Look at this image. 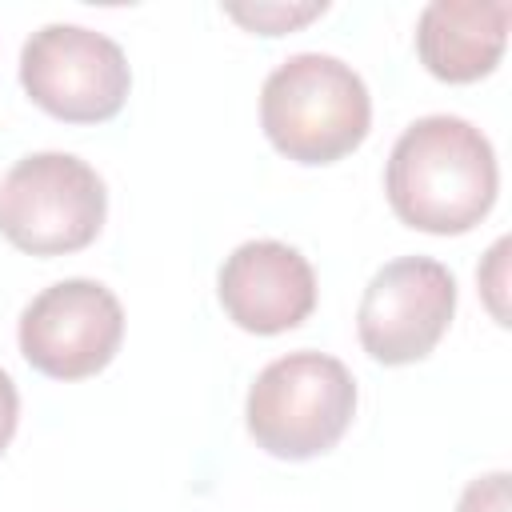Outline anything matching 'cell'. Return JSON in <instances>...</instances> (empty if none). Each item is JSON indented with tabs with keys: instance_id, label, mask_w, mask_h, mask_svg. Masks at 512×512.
<instances>
[{
	"instance_id": "6da1fadb",
	"label": "cell",
	"mask_w": 512,
	"mask_h": 512,
	"mask_svg": "<svg viewBox=\"0 0 512 512\" xmlns=\"http://www.w3.org/2000/svg\"><path fill=\"white\" fill-rule=\"evenodd\" d=\"M500 188L488 136L460 116H424L400 132L388 156L384 192L392 212L420 232L460 236L476 228Z\"/></svg>"
},
{
	"instance_id": "5b68a950",
	"label": "cell",
	"mask_w": 512,
	"mask_h": 512,
	"mask_svg": "<svg viewBox=\"0 0 512 512\" xmlns=\"http://www.w3.org/2000/svg\"><path fill=\"white\" fill-rule=\"evenodd\" d=\"M20 84L36 108L64 124L112 120L132 88L128 56L104 32L44 24L20 52Z\"/></svg>"
},
{
	"instance_id": "8992f818",
	"label": "cell",
	"mask_w": 512,
	"mask_h": 512,
	"mask_svg": "<svg viewBox=\"0 0 512 512\" xmlns=\"http://www.w3.org/2000/svg\"><path fill=\"white\" fill-rule=\"evenodd\" d=\"M452 312V272L432 256H400L368 280L356 308V336L376 364L400 368L424 360L440 344Z\"/></svg>"
},
{
	"instance_id": "9c48e42d",
	"label": "cell",
	"mask_w": 512,
	"mask_h": 512,
	"mask_svg": "<svg viewBox=\"0 0 512 512\" xmlns=\"http://www.w3.org/2000/svg\"><path fill=\"white\" fill-rule=\"evenodd\" d=\"M508 0H432L416 20L420 64L444 84L488 76L508 44Z\"/></svg>"
},
{
	"instance_id": "3957f363",
	"label": "cell",
	"mask_w": 512,
	"mask_h": 512,
	"mask_svg": "<svg viewBox=\"0 0 512 512\" xmlns=\"http://www.w3.org/2000/svg\"><path fill=\"white\" fill-rule=\"evenodd\" d=\"M248 432L280 460H312L340 444L356 416L352 372L324 352H288L248 388Z\"/></svg>"
},
{
	"instance_id": "8fae6325",
	"label": "cell",
	"mask_w": 512,
	"mask_h": 512,
	"mask_svg": "<svg viewBox=\"0 0 512 512\" xmlns=\"http://www.w3.org/2000/svg\"><path fill=\"white\" fill-rule=\"evenodd\" d=\"M456 512H508V472H488L472 480L456 504Z\"/></svg>"
},
{
	"instance_id": "7a4b0ae2",
	"label": "cell",
	"mask_w": 512,
	"mask_h": 512,
	"mask_svg": "<svg viewBox=\"0 0 512 512\" xmlns=\"http://www.w3.org/2000/svg\"><path fill=\"white\" fill-rule=\"evenodd\" d=\"M260 124L272 148L288 160L336 164L364 144L372 96L352 64L324 52H300L264 80Z\"/></svg>"
},
{
	"instance_id": "7c38bea8",
	"label": "cell",
	"mask_w": 512,
	"mask_h": 512,
	"mask_svg": "<svg viewBox=\"0 0 512 512\" xmlns=\"http://www.w3.org/2000/svg\"><path fill=\"white\" fill-rule=\"evenodd\" d=\"M16 420H20V396H16L12 376L0 368V452L12 444V436H16Z\"/></svg>"
},
{
	"instance_id": "30bf717a",
	"label": "cell",
	"mask_w": 512,
	"mask_h": 512,
	"mask_svg": "<svg viewBox=\"0 0 512 512\" xmlns=\"http://www.w3.org/2000/svg\"><path fill=\"white\" fill-rule=\"evenodd\" d=\"M324 8H328V4H304V8L256 4V8H228V16L240 20V24H248V28H256V32H264V36H280V32H288L292 24H304V20L320 16Z\"/></svg>"
},
{
	"instance_id": "277c9868",
	"label": "cell",
	"mask_w": 512,
	"mask_h": 512,
	"mask_svg": "<svg viewBox=\"0 0 512 512\" xmlns=\"http://www.w3.org/2000/svg\"><path fill=\"white\" fill-rule=\"evenodd\" d=\"M108 212L96 168L72 152H32L0 180V236L28 256L88 248Z\"/></svg>"
},
{
	"instance_id": "ba28073f",
	"label": "cell",
	"mask_w": 512,
	"mask_h": 512,
	"mask_svg": "<svg viewBox=\"0 0 512 512\" xmlns=\"http://www.w3.org/2000/svg\"><path fill=\"white\" fill-rule=\"evenodd\" d=\"M220 304L228 320L256 336H276L304 324L316 308L312 264L280 240H248L220 268Z\"/></svg>"
},
{
	"instance_id": "52a82bcc",
	"label": "cell",
	"mask_w": 512,
	"mask_h": 512,
	"mask_svg": "<svg viewBox=\"0 0 512 512\" xmlns=\"http://www.w3.org/2000/svg\"><path fill=\"white\" fill-rule=\"evenodd\" d=\"M20 352L52 380H84L112 364L124 340V308L96 280H56L20 312Z\"/></svg>"
}]
</instances>
